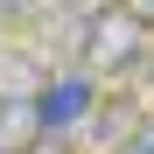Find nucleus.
Instances as JSON below:
<instances>
[{"mask_svg": "<svg viewBox=\"0 0 154 154\" xmlns=\"http://www.w3.org/2000/svg\"><path fill=\"white\" fill-rule=\"evenodd\" d=\"M126 154H154V140H140V147H126Z\"/></svg>", "mask_w": 154, "mask_h": 154, "instance_id": "0eeeda50", "label": "nucleus"}, {"mask_svg": "<svg viewBox=\"0 0 154 154\" xmlns=\"http://www.w3.org/2000/svg\"><path fill=\"white\" fill-rule=\"evenodd\" d=\"M84 63H98V70H133V63H147V28H140L126 7H105V14L91 21Z\"/></svg>", "mask_w": 154, "mask_h": 154, "instance_id": "f257e3e1", "label": "nucleus"}, {"mask_svg": "<svg viewBox=\"0 0 154 154\" xmlns=\"http://www.w3.org/2000/svg\"><path fill=\"white\" fill-rule=\"evenodd\" d=\"M119 7H126V14H133V21H140V28L154 35V0H119Z\"/></svg>", "mask_w": 154, "mask_h": 154, "instance_id": "20e7f679", "label": "nucleus"}, {"mask_svg": "<svg viewBox=\"0 0 154 154\" xmlns=\"http://www.w3.org/2000/svg\"><path fill=\"white\" fill-rule=\"evenodd\" d=\"M119 126H140V119H133V112H126V105H119V112H105V119H98V140H112V133H119Z\"/></svg>", "mask_w": 154, "mask_h": 154, "instance_id": "7ed1b4c3", "label": "nucleus"}, {"mask_svg": "<svg viewBox=\"0 0 154 154\" xmlns=\"http://www.w3.org/2000/svg\"><path fill=\"white\" fill-rule=\"evenodd\" d=\"M84 112H91V84H84V77H56V84L35 98V126H42V140H56L63 126H77Z\"/></svg>", "mask_w": 154, "mask_h": 154, "instance_id": "f03ea898", "label": "nucleus"}, {"mask_svg": "<svg viewBox=\"0 0 154 154\" xmlns=\"http://www.w3.org/2000/svg\"><path fill=\"white\" fill-rule=\"evenodd\" d=\"M35 7V0H0V14H28Z\"/></svg>", "mask_w": 154, "mask_h": 154, "instance_id": "423d86ee", "label": "nucleus"}, {"mask_svg": "<svg viewBox=\"0 0 154 154\" xmlns=\"http://www.w3.org/2000/svg\"><path fill=\"white\" fill-rule=\"evenodd\" d=\"M21 154H70L63 140H35V147H21Z\"/></svg>", "mask_w": 154, "mask_h": 154, "instance_id": "39448f33", "label": "nucleus"}]
</instances>
